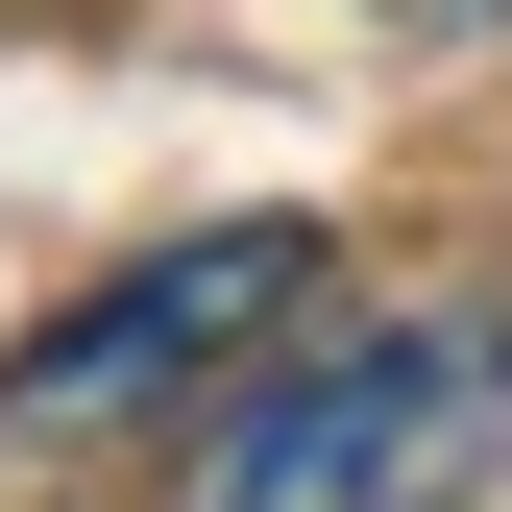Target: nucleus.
<instances>
[{
	"label": "nucleus",
	"mask_w": 512,
	"mask_h": 512,
	"mask_svg": "<svg viewBox=\"0 0 512 512\" xmlns=\"http://www.w3.org/2000/svg\"><path fill=\"white\" fill-rule=\"evenodd\" d=\"M512 439V317H317L171 439V512H464Z\"/></svg>",
	"instance_id": "1"
},
{
	"label": "nucleus",
	"mask_w": 512,
	"mask_h": 512,
	"mask_svg": "<svg viewBox=\"0 0 512 512\" xmlns=\"http://www.w3.org/2000/svg\"><path fill=\"white\" fill-rule=\"evenodd\" d=\"M293 293H317V220H196L171 269L74 293L25 366H0V439H74V415H147V391H196V366H220V342H269Z\"/></svg>",
	"instance_id": "2"
}]
</instances>
